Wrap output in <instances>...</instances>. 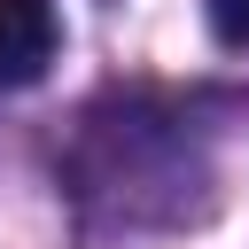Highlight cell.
Returning a JSON list of instances; mask_svg holds the SVG:
<instances>
[{
  "label": "cell",
  "instance_id": "obj_1",
  "mask_svg": "<svg viewBox=\"0 0 249 249\" xmlns=\"http://www.w3.org/2000/svg\"><path fill=\"white\" fill-rule=\"evenodd\" d=\"M47 62H54V8L0 0V86H31Z\"/></svg>",
  "mask_w": 249,
  "mask_h": 249
},
{
  "label": "cell",
  "instance_id": "obj_2",
  "mask_svg": "<svg viewBox=\"0 0 249 249\" xmlns=\"http://www.w3.org/2000/svg\"><path fill=\"white\" fill-rule=\"evenodd\" d=\"M202 8H210V31L226 47H249V0H202Z\"/></svg>",
  "mask_w": 249,
  "mask_h": 249
}]
</instances>
